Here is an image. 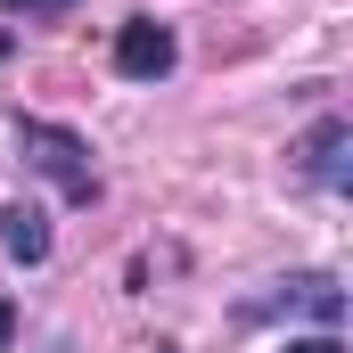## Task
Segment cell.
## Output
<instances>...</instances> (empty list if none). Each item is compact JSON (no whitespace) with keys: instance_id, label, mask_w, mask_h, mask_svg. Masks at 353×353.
Returning a JSON list of instances; mask_svg holds the SVG:
<instances>
[{"instance_id":"obj_3","label":"cell","mask_w":353,"mask_h":353,"mask_svg":"<svg viewBox=\"0 0 353 353\" xmlns=\"http://www.w3.org/2000/svg\"><path fill=\"white\" fill-rule=\"evenodd\" d=\"M304 173L321 181L329 197L353 189V123H345V115H321V123H312V140H304Z\"/></svg>"},{"instance_id":"obj_5","label":"cell","mask_w":353,"mask_h":353,"mask_svg":"<svg viewBox=\"0 0 353 353\" xmlns=\"http://www.w3.org/2000/svg\"><path fill=\"white\" fill-rule=\"evenodd\" d=\"M0 247H8L17 263H41V255H50V214H41L33 197H17V205L0 214Z\"/></svg>"},{"instance_id":"obj_4","label":"cell","mask_w":353,"mask_h":353,"mask_svg":"<svg viewBox=\"0 0 353 353\" xmlns=\"http://www.w3.org/2000/svg\"><path fill=\"white\" fill-rule=\"evenodd\" d=\"M247 312H312L321 329H337V321H345V288H337L329 271H296V279H279V296L247 304Z\"/></svg>"},{"instance_id":"obj_6","label":"cell","mask_w":353,"mask_h":353,"mask_svg":"<svg viewBox=\"0 0 353 353\" xmlns=\"http://www.w3.org/2000/svg\"><path fill=\"white\" fill-rule=\"evenodd\" d=\"M0 8H8V17H66L74 0H0Z\"/></svg>"},{"instance_id":"obj_2","label":"cell","mask_w":353,"mask_h":353,"mask_svg":"<svg viewBox=\"0 0 353 353\" xmlns=\"http://www.w3.org/2000/svg\"><path fill=\"white\" fill-rule=\"evenodd\" d=\"M181 58L173 25H157V17H123L115 25V74H132V83H165Z\"/></svg>"},{"instance_id":"obj_8","label":"cell","mask_w":353,"mask_h":353,"mask_svg":"<svg viewBox=\"0 0 353 353\" xmlns=\"http://www.w3.org/2000/svg\"><path fill=\"white\" fill-rule=\"evenodd\" d=\"M8 337H17V312H8V304H0V345H8Z\"/></svg>"},{"instance_id":"obj_1","label":"cell","mask_w":353,"mask_h":353,"mask_svg":"<svg viewBox=\"0 0 353 353\" xmlns=\"http://www.w3.org/2000/svg\"><path fill=\"white\" fill-rule=\"evenodd\" d=\"M17 148H25V165H33V173H50V181H58V197H66V205H99L90 148L66 132V123H17Z\"/></svg>"},{"instance_id":"obj_7","label":"cell","mask_w":353,"mask_h":353,"mask_svg":"<svg viewBox=\"0 0 353 353\" xmlns=\"http://www.w3.org/2000/svg\"><path fill=\"white\" fill-rule=\"evenodd\" d=\"M288 353H345L337 337H288Z\"/></svg>"},{"instance_id":"obj_9","label":"cell","mask_w":353,"mask_h":353,"mask_svg":"<svg viewBox=\"0 0 353 353\" xmlns=\"http://www.w3.org/2000/svg\"><path fill=\"white\" fill-rule=\"evenodd\" d=\"M0 58H8V41H0Z\"/></svg>"}]
</instances>
